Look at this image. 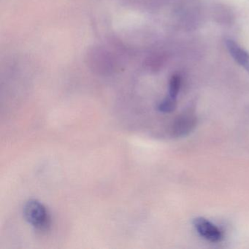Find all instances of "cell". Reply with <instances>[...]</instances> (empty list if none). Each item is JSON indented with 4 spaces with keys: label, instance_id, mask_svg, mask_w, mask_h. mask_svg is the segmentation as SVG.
<instances>
[{
    "label": "cell",
    "instance_id": "7a4b0ae2",
    "mask_svg": "<svg viewBox=\"0 0 249 249\" xmlns=\"http://www.w3.org/2000/svg\"><path fill=\"white\" fill-rule=\"evenodd\" d=\"M193 225L196 232L211 243H218L223 238L221 230L211 221L202 217H197L193 221Z\"/></svg>",
    "mask_w": 249,
    "mask_h": 249
},
{
    "label": "cell",
    "instance_id": "3957f363",
    "mask_svg": "<svg viewBox=\"0 0 249 249\" xmlns=\"http://www.w3.org/2000/svg\"><path fill=\"white\" fill-rule=\"evenodd\" d=\"M196 126V117L192 112H183L178 116L172 126V134L176 138H183L191 133Z\"/></svg>",
    "mask_w": 249,
    "mask_h": 249
},
{
    "label": "cell",
    "instance_id": "277c9868",
    "mask_svg": "<svg viewBox=\"0 0 249 249\" xmlns=\"http://www.w3.org/2000/svg\"><path fill=\"white\" fill-rule=\"evenodd\" d=\"M176 103H177L176 99L172 98L170 96H168L158 105L157 108H158L159 111L161 112V113H172L176 110V106H177Z\"/></svg>",
    "mask_w": 249,
    "mask_h": 249
},
{
    "label": "cell",
    "instance_id": "6da1fadb",
    "mask_svg": "<svg viewBox=\"0 0 249 249\" xmlns=\"http://www.w3.org/2000/svg\"><path fill=\"white\" fill-rule=\"evenodd\" d=\"M24 218L37 231L44 233L50 230L52 217L43 204L36 199H30L24 207Z\"/></svg>",
    "mask_w": 249,
    "mask_h": 249
},
{
    "label": "cell",
    "instance_id": "5b68a950",
    "mask_svg": "<svg viewBox=\"0 0 249 249\" xmlns=\"http://www.w3.org/2000/svg\"><path fill=\"white\" fill-rule=\"evenodd\" d=\"M180 87V78L178 75L172 76L169 84V96L172 98L177 99Z\"/></svg>",
    "mask_w": 249,
    "mask_h": 249
}]
</instances>
